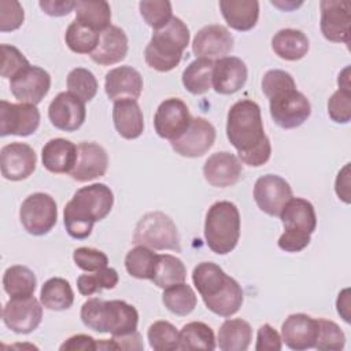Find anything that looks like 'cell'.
Wrapping results in <instances>:
<instances>
[{
	"mask_svg": "<svg viewBox=\"0 0 351 351\" xmlns=\"http://www.w3.org/2000/svg\"><path fill=\"white\" fill-rule=\"evenodd\" d=\"M226 136L243 163L259 167L270 159V140L265 134L261 107L255 101L243 99L229 108Z\"/></svg>",
	"mask_w": 351,
	"mask_h": 351,
	"instance_id": "6da1fadb",
	"label": "cell"
},
{
	"mask_svg": "<svg viewBox=\"0 0 351 351\" xmlns=\"http://www.w3.org/2000/svg\"><path fill=\"white\" fill-rule=\"evenodd\" d=\"M262 90L269 99L273 121L282 129L303 125L311 114L308 99L296 89L293 77L284 70H269L262 78Z\"/></svg>",
	"mask_w": 351,
	"mask_h": 351,
	"instance_id": "7a4b0ae2",
	"label": "cell"
},
{
	"mask_svg": "<svg viewBox=\"0 0 351 351\" xmlns=\"http://www.w3.org/2000/svg\"><path fill=\"white\" fill-rule=\"evenodd\" d=\"M114 204V195L110 186L96 182L80 188L64 206L63 219L70 237L86 239L93 229L95 222L104 219Z\"/></svg>",
	"mask_w": 351,
	"mask_h": 351,
	"instance_id": "3957f363",
	"label": "cell"
},
{
	"mask_svg": "<svg viewBox=\"0 0 351 351\" xmlns=\"http://www.w3.org/2000/svg\"><path fill=\"white\" fill-rule=\"evenodd\" d=\"M81 319L85 326L95 332L119 336L137 329L138 313L134 306L123 300L92 298L82 304Z\"/></svg>",
	"mask_w": 351,
	"mask_h": 351,
	"instance_id": "277c9868",
	"label": "cell"
},
{
	"mask_svg": "<svg viewBox=\"0 0 351 351\" xmlns=\"http://www.w3.org/2000/svg\"><path fill=\"white\" fill-rule=\"evenodd\" d=\"M189 37L188 26L180 18L173 16L166 26L154 30L144 51L147 64L160 73L176 69L189 44Z\"/></svg>",
	"mask_w": 351,
	"mask_h": 351,
	"instance_id": "5b68a950",
	"label": "cell"
},
{
	"mask_svg": "<svg viewBox=\"0 0 351 351\" xmlns=\"http://www.w3.org/2000/svg\"><path fill=\"white\" fill-rule=\"evenodd\" d=\"M284 233L278 239V247L287 252L304 250L317 228L314 206L302 197H291L280 213Z\"/></svg>",
	"mask_w": 351,
	"mask_h": 351,
	"instance_id": "8992f818",
	"label": "cell"
},
{
	"mask_svg": "<svg viewBox=\"0 0 351 351\" xmlns=\"http://www.w3.org/2000/svg\"><path fill=\"white\" fill-rule=\"evenodd\" d=\"M240 237V213L236 204L228 200L215 202L206 214L204 239L208 248L225 255L234 250Z\"/></svg>",
	"mask_w": 351,
	"mask_h": 351,
	"instance_id": "52a82bcc",
	"label": "cell"
},
{
	"mask_svg": "<svg viewBox=\"0 0 351 351\" xmlns=\"http://www.w3.org/2000/svg\"><path fill=\"white\" fill-rule=\"evenodd\" d=\"M132 243L151 250L181 251L177 226L173 219L162 211H151L140 218L136 225Z\"/></svg>",
	"mask_w": 351,
	"mask_h": 351,
	"instance_id": "ba28073f",
	"label": "cell"
},
{
	"mask_svg": "<svg viewBox=\"0 0 351 351\" xmlns=\"http://www.w3.org/2000/svg\"><path fill=\"white\" fill-rule=\"evenodd\" d=\"M19 219L27 233L33 236L47 234L58 219L55 199L44 192L29 195L21 204Z\"/></svg>",
	"mask_w": 351,
	"mask_h": 351,
	"instance_id": "9c48e42d",
	"label": "cell"
},
{
	"mask_svg": "<svg viewBox=\"0 0 351 351\" xmlns=\"http://www.w3.org/2000/svg\"><path fill=\"white\" fill-rule=\"evenodd\" d=\"M43 307L33 295L11 298L3 307V322L12 332L27 335L40 325Z\"/></svg>",
	"mask_w": 351,
	"mask_h": 351,
	"instance_id": "30bf717a",
	"label": "cell"
},
{
	"mask_svg": "<svg viewBox=\"0 0 351 351\" xmlns=\"http://www.w3.org/2000/svg\"><path fill=\"white\" fill-rule=\"evenodd\" d=\"M215 136L213 123L202 117H196L191 119L188 128L177 138L171 140L170 144L181 156L199 158L214 145Z\"/></svg>",
	"mask_w": 351,
	"mask_h": 351,
	"instance_id": "8fae6325",
	"label": "cell"
},
{
	"mask_svg": "<svg viewBox=\"0 0 351 351\" xmlns=\"http://www.w3.org/2000/svg\"><path fill=\"white\" fill-rule=\"evenodd\" d=\"M40 125V111L34 104L0 101V136H30Z\"/></svg>",
	"mask_w": 351,
	"mask_h": 351,
	"instance_id": "7c38bea8",
	"label": "cell"
},
{
	"mask_svg": "<svg viewBox=\"0 0 351 351\" xmlns=\"http://www.w3.org/2000/svg\"><path fill=\"white\" fill-rule=\"evenodd\" d=\"M321 7V33L333 43H350L351 3L347 0H322Z\"/></svg>",
	"mask_w": 351,
	"mask_h": 351,
	"instance_id": "4fadbf2b",
	"label": "cell"
},
{
	"mask_svg": "<svg viewBox=\"0 0 351 351\" xmlns=\"http://www.w3.org/2000/svg\"><path fill=\"white\" fill-rule=\"evenodd\" d=\"M292 197L291 185L280 176L266 174L254 185V200L256 206L271 217H280L281 210Z\"/></svg>",
	"mask_w": 351,
	"mask_h": 351,
	"instance_id": "5bb4252c",
	"label": "cell"
},
{
	"mask_svg": "<svg viewBox=\"0 0 351 351\" xmlns=\"http://www.w3.org/2000/svg\"><path fill=\"white\" fill-rule=\"evenodd\" d=\"M51 88V75L38 66H29L10 81V89L19 103L38 104Z\"/></svg>",
	"mask_w": 351,
	"mask_h": 351,
	"instance_id": "9a60e30c",
	"label": "cell"
},
{
	"mask_svg": "<svg viewBox=\"0 0 351 351\" xmlns=\"http://www.w3.org/2000/svg\"><path fill=\"white\" fill-rule=\"evenodd\" d=\"M192 117L186 104L177 97L163 100L154 115V128L159 137L174 140L189 125Z\"/></svg>",
	"mask_w": 351,
	"mask_h": 351,
	"instance_id": "2e32d148",
	"label": "cell"
},
{
	"mask_svg": "<svg viewBox=\"0 0 351 351\" xmlns=\"http://www.w3.org/2000/svg\"><path fill=\"white\" fill-rule=\"evenodd\" d=\"M85 101L69 90L58 93L48 107V118L51 123L63 132H74L80 129L85 122Z\"/></svg>",
	"mask_w": 351,
	"mask_h": 351,
	"instance_id": "e0dca14e",
	"label": "cell"
},
{
	"mask_svg": "<svg viewBox=\"0 0 351 351\" xmlns=\"http://www.w3.org/2000/svg\"><path fill=\"white\" fill-rule=\"evenodd\" d=\"M232 49L233 36L222 25H208L202 27L192 41V52L196 55V59H208L214 62L226 58Z\"/></svg>",
	"mask_w": 351,
	"mask_h": 351,
	"instance_id": "ac0fdd59",
	"label": "cell"
},
{
	"mask_svg": "<svg viewBox=\"0 0 351 351\" xmlns=\"http://www.w3.org/2000/svg\"><path fill=\"white\" fill-rule=\"evenodd\" d=\"M37 156L34 149L25 143H11L0 151L1 176L10 181L27 178L36 169Z\"/></svg>",
	"mask_w": 351,
	"mask_h": 351,
	"instance_id": "d6986e66",
	"label": "cell"
},
{
	"mask_svg": "<svg viewBox=\"0 0 351 351\" xmlns=\"http://www.w3.org/2000/svg\"><path fill=\"white\" fill-rule=\"evenodd\" d=\"M108 167V156L106 149L89 141H82L77 145V160L70 171L73 180L86 182L106 174Z\"/></svg>",
	"mask_w": 351,
	"mask_h": 351,
	"instance_id": "ffe728a7",
	"label": "cell"
},
{
	"mask_svg": "<svg viewBox=\"0 0 351 351\" xmlns=\"http://www.w3.org/2000/svg\"><path fill=\"white\" fill-rule=\"evenodd\" d=\"M318 335V322L307 314H291L281 326V339L291 350L314 348Z\"/></svg>",
	"mask_w": 351,
	"mask_h": 351,
	"instance_id": "44dd1931",
	"label": "cell"
},
{
	"mask_svg": "<svg viewBox=\"0 0 351 351\" xmlns=\"http://www.w3.org/2000/svg\"><path fill=\"white\" fill-rule=\"evenodd\" d=\"M104 89L114 103L125 99L137 100L143 90V77L130 66H119L106 74Z\"/></svg>",
	"mask_w": 351,
	"mask_h": 351,
	"instance_id": "7402d4cb",
	"label": "cell"
},
{
	"mask_svg": "<svg viewBox=\"0 0 351 351\" xmlns=\"http://www.w3.org/2000/svg\"><path fill=\"white\" fill-rule=\"evenodd\" d=\"M241 171V162L228 151L213 154L203 166V176L206 181L217 188L234 185L240 180Z\"/></svg>",
	"mask_w": 351,
	"mask_h": 351,
	"instance_id": "603a6c76",
	"label": "cell"
},
{
	"mask_svg": "<svg viewBox=\"0 0 351 351\" xmlns=\"http://www.w3.org/2000/svg\"><path fill=\"white\" fill-rule=\"evenodd\" d=\"M248 77L245 63L236 56H226L214 62L213 88L217 93L232 95L240 90Z\"/></svg>",
	"mask_w": 351,
	"mask_h": 351,
	"instance_id": "cb8c5ba5",
	"label": "cell"
},
{
	"mask_svg": "<svg viewBox=\"0 0 351 351\" xmlns=\"http://www.w3.org/2000/svg\"><path fill=\"white\" fill-rule=\"evenodd\" d=\"M128 53V37L125 32L110 25L107 29L100 32V40L96 49L90 53V59L101 66H110L125 59Z\"/></svg>",
	"mask_w": 351,
	"mask_h": 351,
	"instance_id": "d4e9b609",
	"label": "cell"
},
{
	"mask_svg": "<svg viewBox=\"0 0 351 351\" xmlns=\"http://www.w3.org/2000/svg\"><path fill=\"white\" fill-rule=\"evenodd\" d=\"M232 280V277L213 262H200L192 271L193 285L200 293L203 302L218 296Z\"/></svg>",
	"mask_w": 351,
	"mask_h": 351,
	"instance_id": "484cf974",
	"label": "cell"
},
{
	"mask_svg": "<svg viewBox=\"0 0 351 351\" xmlns=\"http://www.w3.org/2000/svg\"><path fill=\"white\" fill-rule=\"evenodd\" d=\"M43 166L56 174L69 173L74 169L77 160V145L66 138H51L41 151Z\"/></svg>",
	"mask_w": 351,
	"mask_h": 351,
	"instance_id": "4316f807",
	"label": "cell"
},
{
	"mask_svg": "<svg viewBox=\"0 0 351 351\" xmlns=\"http://www.w3.org/2000/svg\"><path fill=\"white\" fill-rule=\"evenodd\" d=\"M112 121L117 132L126 140L141 136L144 130V117L137 100H119L114 103Z\"/></svg>",
	"mask_w": 351,
	"mask_h": 351,
	"instance_id": "83f0119b",
	"label": "cell"
},
{
	"mask_svg": "<svg viewBox=\"0 0 351 351\" xmlns=\"http://www.w3.org/2000/svg\"><path fill=\"white\" fill-rule=\"evenodd\" d=\"M219 8L225 22L239 32L251 30L259 18L256 0H221Z\"/></svg>",
	"mask_w": 351,
	"mask_h": 351,
	"instance_id": "f1b7e54d",
	"label": "cell"
},
{
	"mask_svg": "<svg viewBox=\"0 0 351 351\" xmlns=\"http://www.w3.org/2000/svg\"><path fill=\"white\" fill-rule=\"evenodd\" d=\"M310 43L307 36L296 29H281L271 38V49L285 60H299L308 52Z\"/></svg>",
	"mask_w": 351,
	"mask_h": 351,
	"instance_id": "f546056e",
	"label": "cell"
},
{
	"mask_svg": "<svg viewBox=\"0 0 351 351\" xmlns=\"http://www.w3.org/2000/svg\"><path fill=\"white\" fill-rule=\"evenodd\" d=\"M251 340V325L241 318H232L221 325L217 344L222 351H245L250 347Z\"/></svg>",
	"mask_w": 351,
	"mask_h": 351,
	"instance_id": "4dcf8cb0",
	"label": "cell"
},
{
	"mask_svg": "<svg viewBox=\"0 0 351 351\" xmlns=\"http://www.w3.org/2000/svg\"><path fill=\"white\" fill-rule=\"evenodd\" d=\"M40 302L45 308L53 311L70 308L74 302V292L70 282L60 277L47 280L40 291Z\"/></svg>",
	"mask_w": 351,
	"mask_h": 351,
	"instance_id": "1f68e13d",
	"label": "cell"
},
{
	"mask_svg": "<svg viewBox=\"0 0 351 351\" xmlns=\"http://www.w3.org/2000/svg\"><path fill=\"white\" fill-rule=\"evenodd\" d=\"M75 21L89 26L99 33L111 23V8L104 0H80L75 1Z\"/></svg>",
	"mask_w": 351,
	"mask_h": 351,
	"instance_id": "d6a6232c",
	"label": "cell"
},
{
	"mask_svg": "<svg viewBox=\"0 0 351 351\" xmlns=\"http://www.w3.org/2000/svg\"><path fill=\"white\" fill-rule=\"evenodd\" d=\"M214 62L196 59L191 62L182 73V85L192 95H203L213 88Z\"/></svg>",
	"mask_w": 351,
	"mask_h": 351,
	"instance_id": "836d02e7",
	"label": "cell"
},
{
	"mask_svg": "<svg viewBox=\"0 0 351 351\" xmlns=\"http://www.w3.org/2000/svg\"><path fill=\"white\" fill-rule=\"evenodd\" d=\"M186 278V269L182 261L170 254H158L154 276L151 281L159 288H169L174 284L184 282Z\"/></svg>",
	"mask_w": 351,
	"mask_h": 351,
	"instance_id": "e575fe53",
	"label": "cell"
},
{
	"mask_svg": "<svg viewBox=\"0 0 351 351\" xmlns=\"http://www.w3.org/2000/svg\"><path fill=\"white\" fill-rule=\"evenodd\" d=\"M217 347L213 329L200 321H192L180 330L178 350H206L213 351Z\"/></svg>",
	"mask_w": 351,
	"mask_h": 351,
	"instance_id": "d590c367",
	"label": "cell"
},
{
	"mask_svg": "<svg viewBox=\"0 0 351 351\" xmlns=\"http://www.w3.org/2000/svg\"><path fill=\"white\" fill-rule=\"evenodd\" d=\"M162 302L165 307L173 314L185 317L195 310L197 304V298L192 287L184 281L165 288Z\"/></svg>",
	"mask_w": 351,
	"mask_h": 351,
	"instance_id": "8d00e7d4",
	"label": "cell"
},
{
	"mask_svg": "<svg viewBox=\"0 0 351 351\" xmlns=\"http://www.w3.org/2000/svg\"><path fill=\"white\" fill-rule=\"evenodd\" d=\"M36 276L26 266L15 265L4 271L3 288L11 298L33 295L36 291Z\"/></svg>",
	"mask_w": 351,
	"mask_h": 351,
	"instance_id": "74e56055",
	"label": "cell"
},
{
	"mask_svg": "<svg viewBox=\"0 0 351 351\" xmlns=\"http://www.w3.org/2000/svg\"><path fill=\"white\" fill-rule=\"evenodd\" d=\"M158 254L144 245H136L125 256L126 271L140 280H151L154 276Z\"/></svg>",
	"mask_w": 351,
	"mask_h": 351,
	"instance_id": "f35d334b",
	"label": "cell"
},
{
	"mask_svg": "<svg viewBox=\"0 0 351 351\" xmlns=\"http://www.w3.org/2000/svg\"><path fill=\"white\" fill-rule=\"evenodd\" d=\"M100 40V33L78 21H73L64 33V41L75 53H92Z\"/></svg>",
	"mask_w": 351,
	"mask_h": 351,
	"instance_id": "ab89813d",
	"label": "cell"
},
{
	"mask_svg": "<svg viewBox=\"0 0 351 351\" xmlns=\"http://www.w3.org/2000/svg\"><path fill=\"white\" fill-rule=\"evenodd\" d=\"M118 273L112 267H104L90 274H81L77 278V288L81 295L90 296L101 289H112L118 284Z\"/></svg>",
	"mask_w": 351,
	"mask_h": 351,
	"instance_id": "60d3db41",
	"label": "cell"
},
{
	"mask_svg": "<svg viewBox=\"0 0 351 351\" xmlns=\"http://www.w3.org/2000/svg\"><path fill=\"white\" fill-rule=\"evenodd\" d=\"M147 337L151 348L155 351H171L178 350L180 332L169 321L154 322L147 332Z\"/></svg>",
	"mask_w": 351,
	"mask_h": 351,
	"instance_id": "b9f144b4",
	"label": "cell"
},
{
	"mask_svg": "<svg viewBox=\"0 0 351 351\" xmlns=\"http://www.w3.org/2000/svg\"><path fill=\"white\" fill-rule=\"evenodd\" d=\"M67 89L82 101H90L97 93V80L90 70L75 67L67 75Z\"/></svg>",
	"mask_w": 351,
	"mask_h": 351,
	"instance_id": "7bdbcfd3",
	"label": "cell"
},
{
	"mask_svg": "<svg viewBox=\"0 0 351 351\" xmlns=\"http://www.w3.org/2000/svg\"><path fill=\"white\" fill-rule=\"evenodd\" d=\"M318 335L314 348L328 350V351H340L346 344V335L340 326L325 318H318Z\"/></svg>",
	"mask_w": 351,
	"mask_h": 351,
	"instance_id": "ee69618b",
	"label": "cell"
},
{
	"mask_svg": "<svg viewBox=\"0 0 351 351\" xmlns=\"http://www.w3.org/2000/svg\"><path fill=\"white\" fill-rule=\"evenodd\" d=\"M138 8L145 23L154 30L166 26L173 18L171 3L167 0H143L140 1Z\"/></svg>",
	"mask_w": 351,
	"mask_h": 351,
	"instance_id": "f6af8a7d",
	"label": "cell"
},
{
	"mask_svg": "<svg viewBox=\"0 0 351 351\" xmlns=\"http://www.w3.org/2000/svg\"><path fill=\"white\" fill-rule=\"evenodd\" d=\"M73 259L77 267L88 273H93L100 269H104L107 267V263H108V258L103 251L90 248V247H80L74 250Z\"/></svg>",
	"mask_w": 351,
	"mask_h": 351,
	"instance_id": "bcb514c9",
	"label": "cell"
},
{
	"mask_svg": "<svg viewBox=\"0 0 351 351\" xmlns=\"http://www.w3.org/2000/svg\"><path fill=\"white\" fill-rule=\"evenodd\" d=\"M29 66V60L16 47L1 44V77L14 78Z\"/></svg>",
	"mask_w": 351,
	"mask_h": 351,
	"instance_id": "7dc6e473",
	"label": "cell"
},
{
	"mask_svg": "<svg viewBox=\"0 0 351 351\" xmlns=\"http://www.w3.org/2000/svg\"><path fill=\"white\" fill-rule=\"evenodd\" d=\"M328 114L336 123H348L351 119V90L337 89L328 100Z\"/></svg>",
	"mask_w": 351,
	"mask_h": 351,
	"instance_id": "c3c4849f",
	"label": "cell"
},
{
	"mask_svg": "<svg viewBox=\"0 0 351 351\" xmlns=\"http://www.w3.org/2000/svg\"><path fill=\"white\" fill-rule=\"evenodd\" d=\"M25 12L15 0H0V30L12 32L22 26Z\"/></svg>",
	"mask_w": 351,
	"mask_h": 351,
	"instance_id": "681fc988",
	"label": "cell"
},
{
	"mask_svg": "<svg viewBox=\"0 0 351 351\" xmlns=\"http://www.w3.org/2000/svg\"><path fill=\"white\" fill-rule=\"evenodd\" d=\"M282 348V339L269 324H263L256 335V351H278Z\"/></svg>",
	"mask_w": 351,
	"mask_h": 351,
	"instance_id": "f907efd6",
	"label": "cell"
},
{
	"mask_svg": "<svg viewBox=\"0 0 351 351\" xmlns=\"http://www.w3.org/2000/svg\"><path fill=\"white\" fill-rule=\"evenodd\" d=\"M40 8L51 16H64L69 15L75 8V1L73 0H41L38 3Z\"/></svg>",
	"mask_w": 351,
	"mask_h": 351,
	"instance_id": "816d5d0a",
	"label": "cell"
},
{
	"mask_svg": "<svg viewBox=\"0 0 351 351\" xmlns=\"http://www.w3.org/2000/svg\"><path fill=\"white\" fill-rule=\"evenodd\" d=\"M62 351H93L97 350V340H95L92 336L88 335H74L64 340V343L59 347Z\"/></svg>",
	"mask_w": 351,
	"mask_h": 351,
	"instance_id": "f5cc1de1",
	"label": "cell"
},
{
	"mask_svg": "<svg viewBox=\"0 0 351 351\" xmlns=\"http://www.w3.org/2000/svg\"><path fill=\"white\" fill-rule=\"evenodd\" d=\"M112 341L117 346V350H132V351H140L144 348L141 336L137 330L126 333V335H119V336H112Z\"/></svg>",
	"mask_w": 351,
	"mask_h": 351,
	"instance_id": "db71d44e",
	"label": "cell"
},
{
	"mask_svg": "<svg viewBox=\"0 0 351 351\" xmlns=\"http://www.w3.org/2000/svg\"><path fill=\"white\" fill-rule=\"evenodd\" d=\"M335 191L344 203H350V163H347L337 174L335 182Z\"/></svg>",
	"mask_w": 351,
	"mask_h": 351,
	"instance_id": "11a10c76",
	"label": "cell"
},
{
	"mask_svg": "<svg viewBox=\"0 0 351 351\" xmlns=\"http://www.w3.org/2000/svg\"><path fill=\"white\" fill-rule=\"evenodd\" d=\"M337 313L341 315V318L346 322H350V289L346 288L339 293L337 302H336Z\"/></svg>",
	"mask_w": 351,
	"mask_h": 351,
	"instance_id": "9f6ffc18",
	"label": "cell"
},
{
	"mask_svg": "<svg viewBox=\"0 0 351 351\" xmlns=\"http://www.w3.org/2000/svg\"><path fill=\"white\" fill-rule=\"evenodd\" d=\"M337 84H339V89L351 90V89H350V67H348V66L339 74Z\"/></svg>",
	"mask_w": 351,
	"mask_h": 351,
	"instance_id": "6f0895ef",
	"label": "cell"
},
{
	"mask_svg": "<svg viewBox=\"0 0 351 351\" xmlns=\"http://www.w3.org/2000/svg\"><path fill=\"white\" fill-rule=\"evenodd\" d=\"M271 4L273 5H277V7H280L281 10H285V11H289V10H292V8H295V7H299L300 4H302V1L300 3H295V1H285V3H281V1H271Z\"/></svg>",
	"mask_w": 351,
	"mask_h": 351,
	"instance_id": "680465c9",
	"label": "cell"
}]
</instances>
